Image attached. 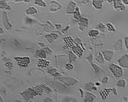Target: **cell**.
I'll return each mask as SVG.
<instances>
[{
  "mask_svg": "<svg viewBox=\"0 0 128 102\" xmlns=\"http://www.w3.org/2000/svg\"><path fill=\"white\" fill-rule=\"evenodd\" d=\"M34 89H35V91H36L37 95H42L43 94H44V90H43V88L41 85H39V86H37V87H35Z\"/></svg>",
  "mask_w": 128,
  "mask_h": 102,
  "instance_id": "30",
  "label": "cell"
},
{
  "mask_svg": "<svg viewBox=\"0 0 128 102\" xmlns=\"http://www.w3.org/2000/svg\"><path fill=\"white\" fill-rule=\"evenodd\" d=\"M49 65H50V62L47 61L46 59L39 58L38 60V66L39 68H47Z\"/></svg>",
  "mask_w": 128,
  "mask_h": 102,
  "instance_id": "12",
  "label": "cell"
},
{
  "mask_svg": "<svg viewBox=\"0 0 128 102\" xmlns=\"http://www.w3.org/2000/svg\"><path fill=\"white\" fill-rule=\"evenodd\" d=\"M114 3V8L115 9H119V10H125V6L122 3V1H120V0H116V1H113Z\"/></svg>",
  "mask_w": 128,
  "mask_h": 102,
  "instance_id": "10",
  "label": "cell"
},
{
  "mask_svg": "<svg viewBox=\"0 0 128 102\" xmlns=\"http://www.w3.org/2000/svg\"><path fill=\"white\" fill-rule=\"evenodd\" d=\"M38 12V10H37L36 8L34 7H29L27 9V10H26V13L27 14V15H34V14H36Z\"/></svg>",
  "mask_w": 128,
  "mask_h": 102,
  "instance_id": "25",
  "label": "cell"
},
{
  "mask_svg": "<svg viewBox=\"0 0 128 102\" xmlns=\"http://www.w3.org/2000/svg\"><path fill=\"white\" fill-rule=\"evenodd\" d=\"M3 30L0 27V34H3Z\"/></svg>",
  "mask_w": 128,
  "mask_h": 102,
  "instance_id": "54",
  "label": "cell"
},
{
  "mask_svg": "<svg viewBox=\"0 0 128 102\" xmlns=\"http://www.w3.org/2000/svg\"><path fill=\"white\" fill-rule=\"evenodd\" d=\"M76 6V3L73 1H70L68 3V6H67V14H74V10H75V7Z\"/></svg>",
  "mask_w": 128,
  "mask_h": 102,
  "instance_id": "8",
  "label": "cell"
},
{
  "mask_svg": "<svg viewBox=\"0 0 128 102\" xmlns=\"http://www.w3.org/2000/svg\"><path fill=\"white\" fill-rule=\"evenodd\" d=\"M71 49H72V52H74V54L77 55L79 58H81L82 53H83V49H82L81 46H78V45L74 44L72 46H71Z\"/></svg>",
  "mask_w": 128,
  "mask_h": 102,
  "instance_id": "5",
  "label": "cell"
},
{
  "mask_svg": "<svg viewBox=\"0 0 128 102\" xmlns=\"http://www.w3.org/2000/svg\"><path fill=\"white\" fill-rule=\"evenodd\" d=\"M99 34V32H98V30H96V29H92V30H90L89 33H88V35H89V37L90 38H95Z\"/></svg>",
  "mask_w": 128,
  "mask_h": 102,
  "instance_id": "31",
  "label": "cell"
},
{
  "mask_svg": "<svg viewBox=\"0 0 128 102\" xmlns=\"http://www.w3.org/2000/svg\"><path fill=\"white\" fill-rule=\"evenodd\" d=\"M87 60L90 63V64H91L92 60H93V55H92V54H89V55H88V56H87Z\"/></svg>",
  "mask_w": 128,
  "mask_h": 102,
  "instance_id": "42",
  "label": "cell"
},
{
  "mask_svg": "<svg viewBox=\"0 0 128 102\" xmlns=\"http://www.w3.org/2000/svg\"><path fill=\"white\" fill-rule=\"evenodd\" d=\"M74 19L76 21H80V18H81V15H80V9L78 7L75 8V10L74 12Z\"/></svg>",
  "mask_w": 128,
  "mask_h": 102,
  "instance_id": "23",
  "label": "cell"
},
{
  "mask_svg": "<svg viewBox=\"0 0 128 102\" xmlns=\"http://www.w3.org/2000/svg\"><path fill=\"white\" fill-rule=\"evenodd\" d=\"M13 66H14V64L11 61H9V62L5 63V67L8 68V69H12Z\"/></svg>",
  "mask_w": 128,
  "mask_h": 102,
  "instance_id": "40",
  "label": "cell"
},
{
  "mask_svg": "<svg viewBox=\"0 0 128 102\" xmlns=\"http://www.w3.org/2000/svg\"><path fill=\"white\" fill-rule=\"evenodd\" d=\"M39 46H41V47H43V49H44V48L45 47V45L44 44V43H42V42H39Z\"/></svg>",
  "mask_w": 128,
  "mask_h": 102,
  "instance_id": "49",
  "label": "cell"
},
{
  "mask_svg": "<svg viewBox=\"0 0 128 102\" xmlns=\"http://www.w3.org/2000/svg\"><path fill=\"white\" fill-rule=\"evenodd\" d=\"M79 22H80V26L83 27L84 28L89 26V20L87 18H85V17H81L80 20L79 21Z\"/></svg>",
  "mask_w": 128,
  "mask_h": 102,
  "instance_id": "17",
  "label": "cell"
},
{
  "mask_svg": "<svg viewBox=\"0 0 128 102\" xmlns=\"http://www.w3.org/2000/svg\"><path fill=\"white\" fill-rule=\"evenodd\" d=\"M55 27H56V29H60L62 27V24L61 23H58V24H55Z\"/></svg>",
  "mask_w": 128,
  "mask_h": 102,
  "instance_id": "47",
  "label": "cell"
},
{
  "mask_svg": "<svg viewBox=\"0 0 128 102\" xmlns=\"http://www.w3.org/2000/svg\"><path fill=\"white\" fill-rule=\"evenodd\" d=\"M80 30H84V27H81V26H80Z\"/></svg>",
  "mask_w": 128,
  "mask_h": 102,
  "instance_id": "56",
  "label": "cell"
},
{
  "mask_svg": "<svg viewBox=\"0 0 128 102\" xmlns=\"http://www.w3.org/2000/svg\"><path fill=\"white\" fill-rule=\"evenodd\" d=\"M15 102H22V101H18V100H16V101H15Z\"/></svg>",
  "mask_w": 128,
  "mask_h": 102,
  "instance_id": "57",
  "label": "cell"
},
{
  "mask_svg": "<svg viewBox=\"0 0 128 102\" xmlns=\"http://www.w3.org/2000/svg\"><path fill=\"white\" fill-rule=\"evenodd\" d=\"M74 43L75 45H78V46H82V40H80V38H76L75 40H74Z\"/></svg>",
  "mask_w": 128,
  "mask_h": 102,
  "instance_id": "38",
  "label": "cell"
},
{
  "mask_svg": "<svg viewBox=\"0 0 128 102\" xmlns=\"http://www.w3.org/2000/svg\"><path fill=\"white\" fill-rule=\"evenodd\" d=\"M122 3H125V4H127L128 2H127V1H123V2H122Z\"/></svg>",
  "mask_w": 128,
  "mask_h": 102,
  "instance_id": "55",
  "label": "cell"
},
{
  "mask_svg": "<svg viewBox=\"0 0 128 102\" xmlns=\"http://www.w3.org/2000/svg\"><path fill=\"white\" fill-rule=\"evenodd\" d=\"M3 61H5V62H9V61H10V59H9V58H3Z\"/></svg>",
  "mask_w": 128,
  "mask_h": 102,
  "instance_id": "52",
  "label": "cell"
},
{
  "mask_svg": "<svg viewBox=\"0 0 128 102\" xmlns=\"http://www.w3.org/2000/svg\"><path fill=\"white\" fill-rule=\"evenodd\" d=\"M122 47H123V43H122L121 39H120V40L116 42V44L115 45V49L116 51H121V50H122Z\"/></svg>",
  "mask_w": 128,
  "mask_h": 102,
  "instance_id": "26",
  "label": "cell"
},
{
  "mask_svg": "<svg viewBox=\"0 0 128 102\" xmlns=\"http://www.w3.org/2000/svg\"><path fill=\"white\" fill-rule=\"evenodd\" d=\"M21 95L22 96L23 99H24L27 102H28L29 101H31V100H32V98H31V96H30V95H29V93H28V91H27V90H25V91L21 92Z\"/></svg>",
  "mask_w": 128,
  "mask_h": 102,
  "instance_id": "21",
  "label": "cell"
},
{
  "mask_svg": "<svg viewBox=\"0 0 128 102\" xmlns=\"http://www.w3.org/2000/svg\"><path fill=\"white\" fill-rule=\"evenodd\" d=\"M77 57L76 55L74 53V52H72V51H70V52H68V61L70 63L71 62H74L76 60Z\"/></svg>",
  "mask_w": 128,
  "mask_h": 102,
  "instance_id": "28",
  "label": "cell"
},
{
  "mask_svg": "<svg viewBox=\"0 0 128 102\" xmlns=\"http://www.w3.org/2000/svg\"><path fill=\"white\" fill-rule=\"evenodd\" d=\"M0 102H3V100H2V98H1V96H0Z\"/></svg>",
  "mask_w": 128,
  "mask_h": 102,
  "instance_id": "58",
  "label": "cell"
},
{
  "mask_svg": "<svg viewBox=\"0 0 128 102\" xmlns=\"http://www.w3.org/2000/svg\"><path fill=\"white\" fill-rule=\"evenodd\" d=\"M108 82H109V77H108V76H104L102 80V83H107Z\"/></svg>",
  "mask_w": 128,
  "mask_h": 102,
  "instance_id": "43",
  "label": "cell"
},
{
  "mask_svg": "<svg viewBox=\"0 0 128 102\" xmlns=\"http://www.w3.org/2000/svg\"><path fill=\"white\" fill-rule=\"evenodd\" d=\"M110 92H111V89H105L103 90H102L101 92H100V95H101L102 99V100H107L108 97H109Z\"/></svg>",
  "mask_w": 128,
  "mask_h": 102,
  "instance_id": "14",
  "label": "cell"
},
{
  "mask_svg": "<svg viewBox=\"0 0 128 102\" xmlns=\"http://www.w3.org/2000/svg\"><path fill=\"white\" fill-rule=\"evenodd\" d=\"M91 67H92V69H93L94 72H95V74H96V76H98L100 73H102V69L100 68V67H98L96 64H93V63H91Z\"/></svg>",
  "mask_w": 128,
  "mask_h": 102,
  "instance_id": "22",
  "label": "cell"
},
{
  "mask_svg": "<svg viewBox=\"0 0 128 102\" xmlns=\"http://www.w3.org/2000/svg\"><path fill=\"white\" fill-rule=\"evenodd\" d=\"M43 50L44 51V52H45V54H46V55L52 54V50H51V49H50L49 47H46V46H45V47L43 49Z\"/></svg>",
  "mask_w": 128,
  "mask_h": 102,
  "instance_id": "39",
  "label": "cell"
},
{
  "mask_svg": "<svg viewBox=\"0 0 128 102\" xmlns=\"http://www.w3.org/2000/svg\"><path fill=\"white\" fill-rule=\"evenodd\" d=\"M28 102H33V101H29Z\"/></svg>",
  "mask_w": 128,
  "mask_h": 102,
  "instance_id": "59",
  "label": "cell"
},
{
  "mask_svg": "<svg viewBox=\"0 0 128 102\" xmlns=\"http://www.w3.org/2000/svg\"><path fill=\"white\" fill-rule=\"evenodd\" d=\"M94 86H95V84H94L92 82H87V83L85 84L84 89H85L87 92H90V91H91V90H92V88H93Z\"/></svg>",
  "mask_w": 128,
  "mask_h": 102,
  "instance_id": "24",
  "label": "cell"
},
{
  "mask_svg": "<svg viewBox=\"0 0 128 102\" xmlns=\"http://www.w3.org/2000/svg\"><path fill=\"white\" fill-rule=\"evenodd\" d=\"M58 82H62L66 87L68 88L73 87V86L76 85L78 83V80L72 77H68V76H61V77H58Z\"/></svg>",
  "mask_w": 128,
  "mask_h": 102,
  "instance_id": "1",
  "label": "cell"
},
{
  "mask_svg": "<svg viewBox=\"0 0 128 102\" xmlns=\"http://www.w3.org/2000/svg\"><path fill=\"white\" fill-rule=\"evenodd\" d=\"M34 3H36V4L39 5V6H42V7L46 6V3H45L44 1H42V0H36V1H34Z\"/></svg>",
  "mask_w": 128,
  "mask_h": 102,
  "instance_id": "35",
  "label": "cell"
},
{
  "mask_svg": "<svg viewBox=\"0 0 128 102\" xmlns=\"http://www.w3.org/2000/svg\"><path fill=\"white\" fill-rule=\"evenodd\" d=\"M79 91H80V97H83V96H84V92L82 91V89H80Z\"/></svg>",
  "mask_w": 128,
  "mask_h": 102,
  "instance_id": "51",
  "label": "cell"
},
{
  "mask_svg": "<svg viewBox=\"0 0 128 102\" xmlns=\"http://www.w3.org/2000/svg\"><path fill=\"white\" fill-rule=\"evenodd\" d=\"M27 90L28 91L29 95H30L32 99H33V98H34L35 96H38V95H37V94H36V91H35L34 88H29V89H27Z\"/></svg>",
  "mask_w": 128,
  "mask_h": 102,
  "instance_id": "32",
  "label": "cell"
},
{
  "mask_svg": "<svg viewBox=\"0 0 128 102\" xmlns=\"http://www.w3.org/2000/svg\"><path fill=\"white\" fill-rule=\"evenodd\" d=\"M62 8V5L56 1H52L51 2V7H50V11H57Z\"/></svg>",
  "mask_w": 128,
  "mask_h": 102,
  "instance_id": "13",
  "label": "cell"
},
{
  "mask_svg": "<svg viewBox=\"0 0 128 102\" xmlns=\"http://www.w3.org/2000/svg\"><path fill=\"white\" fill-rule=\"evenodd\" d=\"M117 86H118V87H121V88L125 87V86H126V81H125V80H120V81L117 82Z\"/></svg>",
  "mask_w": 128,
  "mask_h": 102,
  "instance_id": "37",
  "label": "cell"
},
{
  "mask_svg": "<svg viewBox=\"0 0 128 102\" xmlns=\"http://www.w3.org/2000/svg\"><path fill=\"white\" fill-rule=\"evenodd\" d=\"M3 26L7 30H10L12 28V24L9 21V18H8V15L6 11H3Z\"/></svg>",
  "mask_w": 128,
  "mask_h": 102,
  "instance_id": "4",
  "label": "cell"
},
{
  "mask_svg": "<svg viewBox=\"0 0 128 102\" xmlns=\"http://www.w3.org/2000/svg\"><path fill=\"white\" fill-rule=\"evenodd\" d=\"M14 43H15V45L16 46H21V44H20V43H19L16 40H14Z\"/></svg>",
  "mask_w": 128,
  "mask_h": 102,
  "instance_id": "48",
  "label": "cell"
},
{
  "mask_svg": "<svg viewBox=\"0 0 128 102\" xmlns=\"http://www.w3.org/2000/svg\"><path fill=\"white\" fill-rule=\"evenodd\" d=\"M109 70L112 72V74L114 75V76L116 78H120L123 76V70L121 67L116 65L115 64H111L109 65Z\"/></svg>",
  "mask_w": 128,
  "mask_h": 102,
  "instance_id": "2",
  "label": "cell"
},
{
  "mask_svg": "<svg viewBox=\"0 0 128 102\" xmlns=\"http://www.w3.org/2000/svg\"><path fill=\"white\" fill-rule=\"evenodd\" d=\"M15 59L17 61V64L21 68H27L30 64V58L28 57H23V58H18L15 57Z\"/></svg>",
  "mask_w": 128,
  "mask_h": 102,
  "instance_id": "3",
  "label": "cell"
},
{
  "mask_svg": "<svg viewBox=\"0 0 128 102\" xmlns=\"http://www.w3.org/2000/svg\"><path fill=\"white\" fill-rule=\"evenodd\" d=\"M68 29H69V26H66V27H65V28L62 29V34H65V33H66L67 31L68 30Z\"/></svg>",
  "mask_w": 128,
  "mask_h": 102,
  "instance_id": "45",
  "label": "cell"
},
{
  "mask_svg": "<svg viewBox=\"0 0 128 102\" xmlns=\"http://www.w3.org/2000/svg\"><path fill=\"white\" fill-rule=\"evenodd\" d=\"M36 57H38L39 58H42V59H45L47 55L45 54L44 51L43 49H40V50H38L36 52Z\"/></svg>",
  "mask_w": 128,
  "mask_h": 102,
  "instance_id": "20",
  "label": "cell"
},
{
  "mask_svg": "<svg viewBox=\"0 0 128 102\" xmlns=\"http://www.w3.org/2000/svg\"><path fill=\"white\" fill-rule=\"evenodd\" d=\"M96 61L99 63V64H103L104 63V58H103V57H102V54L101 53V52H99V53L96 55Z\"/></svg>",
  "mask_w": 128,
  "mask_h": 102,
  "instance_id": "33",
  "label": "cell"
},
{
  "mask_svg": "<svg viewBox=\"0 0 128 102\" xmlns=\"http://www.w3.org/2000/svg\"><path fill=\"white\" fill-rule=\"evenodd\" d=\"M0 9H6L8 10H10L11 8L9 5L7 4V3L5 1H0Z\"/></svg>",
  "mask_w": 128,
  "mask_h": 102,
  "instance_id": "29",
  "label": "cell"
},
{
  "mask_svg": "<svg viewBox=\"0 0 128 102\" xmlns=\"http://www.w3.org/2000/svg\"><path fill=\"white\" fill-rule=\"evenodd\" d=\"M43 102H52V99L50 98V97H47L44 100V101H43Z\"/></svg>",
  "mask_w": 128,
  "mask_h": 102,
  "instance_id": "44",
  "label": "cell"
},
{
  "mask_svg": "<svg viewBox=\"0 0 128 102\" xmlns=\"http://www.w3.org/2000/svg\"><path fill=\"white\" fill-rule=\"evenodd\" d=\"M65 68H66L67 70H73L74 66H73L71 64H67L66 65H65Z\"/></svg>",
  "mask_w": 128,
  "mask_h": 102,
  "instance_id": "41",
  "label": "cell"
},
{
  "mask_svg": "<svg viewBox=\"0 0 128 102\" xmlns=\"http://www.w3.org/2000/svg\"><path fill=\"white\" fill-rule=\"evenodd\" d=\"M92 4L95 9H101L102 6H103V1H100V0H94L92 1Z\"/></svg>",
  "mask_w": 128,
  "mask_h": 102,
  "instance_id": "15",
  "label": "cell"
},
{
  "mask_svg": "<svg viewBox=\"0 0 128 102\" xmlns=\"http://www.w3.org/2000/svg\"><path fill=\"white\" fill-rule=\"evenodd\" d=\"M85 95V97L84 102H93L96 100V95H94L93 94L90 93V92H86Z\"/></svg>",
  "mask_w": 128,
  "mask_h": 102,
  "instance_id": "11",
  "label": "cell"
},
{
  "mask_svg": "<svg viewBox=\"0 0 128 102\" xmlns=\"http://www.w3.org/2000/svg\"><path fill=\"white\" fill-rule=\"evenodd\" d=\"M124 101H125V102H127V97L126 96V97H124Z\"/></svg>",
  "mask_w": 128,
  "mask_h": 102,
  "instance_id": "53",
  "label": "cell"
},
{
  "mask_svg": "<svg viewBox=\"0 0 128 102\" xmlns=\"http://www.w3.org/2000/svg\"><path fill=\"white\" fill-rule=\"evenodd\" d=\"M118 63L120 64V67L121 68H128V55H124L122 58L118 60Z\"/></svg>",
  "mask_w": 128,
  "mask_h": 102,
  "instance_id": "6",
  "label": "cell"
},
{
  "mask_svg": "<svg viewBox=\"0 0 128 102\" xmlns=\"http://www.w3.org/2000/svg\"><path fill=\"white\" fill-rule=\"evenodd\" d=\"M97 29L100 31H104L106 29V25L103 24V23H99V24L97 25Z\"/></svg>",
  "mask_w": 128,
  "mask_h": 102,
  "instance_id": "36",
  "label": "cell"
},
{
  "mask_svg": "<svg viewBox=\"0 0 128 102\" xmlns=\"http://www.w3.org/2000/svg\"><path fill=\"white\" fill-rule=\"evenodd\" d=\"M111 92H113V94L115 95H117V91H116L115 89H111Z\"/></svg>",
  "mask_w": 128,
  "mask_h": 102,
  "instance_id": "50",
  "label": "cell"
},
{
  "mask_svg": "<svg viewBox=\"0 0 128 102\" xmlns=\"http://www.w3.org/2000/svg\"><path fill=\"white\" fill-rule=\"evenodd\" d=\"M48 72L50 75H51L52 76H55V77H61L62 75H61L60 73H58L57 70H56V69L54 68H50V69H48Z\"/></svg>",
  "mask_w": 128,
  "mask_h": 102,
  "instance_id": "18",
  "label": "cell"
},
{
  "mask_svg": "<svg viewBox=\"0 0 128 102\" xmlns=\"http://www.w3.org/2000/svg\"><path fill=\"white\" fill-rule=\"evenodd\" d=\"M106 28H108V30L109 31V32H116V29H115V26H114L112 23H107V25H106Z\"/></svg>",
  "mask_w": 128,
  "mask_h": 102,
  "instance_id": "34",
  "label": "cell"
},
{
  "mask_svg": "<svg viewBox=\"0 0 128 102\" xmlns=\"http://www.w3.org/2000/svg\"><path fill=\"white\" fill-rule=\"evenodd\" d=\"M41 86H42L43 88V90H44V93L47 94V95H51V93H52V91H51V89L50 87H48L47 85H45V84L42 83L40 84Z\"/></svg>",
  "mask_w": 128,
  "mask_h": 102,
  "instance_id": "27",
  "label": "cell"
},
{
  "mask_svg": "<svg viewBox=\"0 0 128 102\" xmlns=\"http://www.w3.org/2000/svg\"><path fill=\"white\" fill-rule=\"evenodd\" d=\"M125 46H126V48H128V38L126 37L125 38Z\"/></svg>",
  "mask_w": 128,
  "mask_h": 102,
  "instance_id": "46",
  "label": "cell"
},
{
  "mask_svg": "<svg viewBox=\"0 0 128 102\" xmlns=\"http://www.w3.org/2000/svg\"><path fill=\"white\" fill-rule=\"evenodd\" d=\"M53 85L56 87V89L59 90L60 92H62V93H64V92H68V87H66V86L64 85V84H62V82H55V83H53Z\"/></svg>",
  "mask_w": 128,
  "mask_h": 102,
  "instance_id": "7",
  "label": "cell"
},
{
  "mask_svg": "<svg viewBox=\"0 0 128 102\" xmlns=\"http://www.w3.org/2000/svg\"><path fill=\"white\" fill-rule=\"evenodd\" d=\"M58 38V34H47L45 35V39L49 41L50 43H52L55 40Z\"/></svg>",
  "mask_w": 128,
  "mask_h": 102,
  "instance_id": "16",
  "label": "cell"
},
{
  "mask_svg": "<svg viewBox=\"0 0 128 102\" xmlns=\"http://www.w3.org/2000/svg\"><path fill=\"white\" fill-rule=\"evenodd\" d=\"M102 54V57L103 58H105L107 61H110L113 58V55H114V52L112 51H102L101 52Z\"/></svg>",
  "mask_w": 128,
  "mask_h": 102,
  "instance_id": "9",
  "label": "cell"
},
{
  "mask_svg": "<svg viewBox=\"0 0 128 102\" xmlns=\"http://www.w3.org/2000/svg\"><path fill=\"white\" fill-rule=\"evenodd\" d=\"M64 41H65V43H66V46H64L65 48H67V47H70L71 48V46L74 44L72 37H70V36L69 37H66V38L64 39Z\"/></svg>",
  "mask_w": 128,
  "mask_h": 102,
  "instance_id": "19",
  "label": "cell"
}]
</instances>
